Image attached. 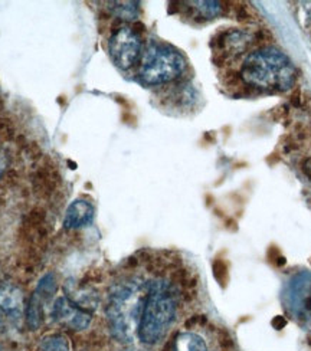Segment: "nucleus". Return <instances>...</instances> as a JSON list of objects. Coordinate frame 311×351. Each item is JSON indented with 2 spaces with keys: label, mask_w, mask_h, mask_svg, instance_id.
<instances>
[{
  "label": "nucleus",
  "mask_w": 311,
  "mask_h": 351,
  "mask_svg": "<svg viewBox=\"0 0 311 351\" xmlns=\"http://www.w3.org/2000/svg\"><path fill=\"white\" fill-rule=\"evenodd\" d=\"M186 61L177 51L168 45L153 43L146 49L140 66V81L146 85H163L181 78Z\"/></svg>",
  "instance_id": "nucleus-4"
},
{
  "label": "nucleus",
  "mask_w": 311,
  "mask_h": 351,
  "mask_svg": "<svg viewBox=\"0 0 311 351\" xmlns=\"http://www.w3.org/2000/svg\"><path fill=\"white\" fill-rule=\"evenodd\" d=\"M0 311L16 318L23 311V292L10 282L0 284Z\"/></svg>",
  "instance_id": "nucleus-10"
},
{
  "label": "nucleus",
  "mask_w": 311,
  "mask_h": 351,
  "mask_svg": "<svg viewBox=\"0 0 311 351\" xmlns=\"http://www.w3.org/2000/svg\"><path fill=\"white\" fill-rule=\"evenodd\" d=\"M39 351H71V347L65 335L51 334L41 340Z\"/></svg>",
  "instance_id": "nucleus-14"
},
{
  "label": "nucleus",
  "mask_w": 311,
  "mask_h": 351,
  "mask_svg": "<svg viewBox=\"0 0 311 351\" xmlns=\"http://www.w3.org/2000/svg\"><path fill=\"white\" fill-rule=\"evenodd\" d=\"M254 43V36L241 29H228V31L219 34L218 39L214 42L215 55L220 58V61H229L240 58L244 52L249 49Z\"/></svg>",
  "instance_id": "nucleus-8"
},
{
  "label": "nucleus",
  "mask_w": 311,
  "mask_h": 351,
  "mask_svg": "<svg viewBox=\"0 0 311 351\" xmlns=\"http://www.w3.org/2000/svg\"><path fill=\"white\" fill-rule=\"evenodd\" d=\"M55 291L56 280L54 274L49 272L39 281L26 308V323L31 330H38L42 326V321L45 318L47 306L54 298Z\"/></svg>",
  "instance_id": "nucleus-6"
},
{
  "label": "nucleus",
  "mask_w": 311,
  "mask_h": 351,
  "mask_svg": "<svg viewBox=\"0 0 311 351\" xmlns=\"http://www.w3.org/2000/svg\"><path fill=\"white\" fill-rule=\"evenodd\" d=\"M108 5H111L110 10L118 19L131 21L137 16V12H139L137 2H111Z\"/></svg>",
  "instance_id": "nucleus-15"
},
{
  "label": "nucleus",
  "mask_w": 311,
  "mask_h": 351,
  "mask_svg": "<svg viewBox=\"0 0 311 351\" xmlns=\"http://www.w3.org/2000/svg\"><path fill=\"white\" fill-rule=\"evenodd\" d=\"M195 97V90L189 84H177L170 88L165 98L170 102V106L176 108H186L194 104L196 99Z\"/></svg>",
  "instance_id": "nucleus-11"
},
{
  "label": "nucleus",
  "mask_w": 311,
  "mask_h": 351,
  "mask_svg": "<svg viewBox=\"0 0 311 351\" xmlns=\"http://www.w3.org/2000/svg\"><path fill=\"white\" fill-rule=\"evenodd\" d=\"M301 170H303V173L307 176V178L311 180V157H308V158L304 160L303 165H301Z\"/></svg>",
  "instance_id": "nucleus-16"
},
{
  "label": "nucleus",
  "mask_w": 311,
  "mask_h": 351,
  "mask_svg": "<svg viewBox=\"0 0 311 351\" xmlns=\"http://www.w3.org/2000/svg\"><path fill=\"white\" fill-rule=\"evenodd\" d=\"M6 165H8V162H6V156H5V153L0 150V176L3 174V171H5V169H6Z\"/></svg>",
  "instance_id": "nucleus-17"
},
{
  "label": "nucleus",
  "mask_w": 311,
  "mask_h": 351,
  "mask_svg": "<svg viewBox=\"0 0 311 351\" xmlns=\"http://www.w3.org/2000/svg\"><path fill=\"white\" fill-rule=\"evenodd\" d=\"M94 219V206L93 204L84 200V199H78L73 200L65 213L64 217V228L68 230H73V229H81L84 226H88Z\"/></svg>",
  "instance_id": "nucleus-9"
},
{
  "label": "nucleus",
  "mask_w": 311,
  "mask_h": 351,
  "mask_svg": "<svg viewBox=\"0 0 311 351\" xmlns=\"http://www.w3.org/2000/svg\"><path fill=\"white\" fill-rule=\"evenodd\" d=\"M241 80L261 91L283 93L294 85L295 68L286 53L275 48H264L245 58Z\"/></svg>",
  "instance_id": "nucleus-2"
},
{
  "label": "nucleus",
  "mask_w": 311,
  "mask_h": 351,
  "mask_svg": "<svg viewBox=\"0 0 311 351\" xmlns=\"http://www.w3.org/2000/svg\"><path fill=\"white\" fill-rule=\"evenodd\" d=\"M173 351H209L205 340L195 332H179L173 343Z\"/></svg>",
  "instance_id": "nucleus-12"
},
{
  "label": "nucleus",
  "mask_w": 311,
  "mask_h": 351,
  "mask_svg": "<svg viewBox=\"0 0 311 351\" xmlns=\"http://www.w3.org/2000/svg\"><path fill=\"white\" fill-rule=\"evenodd\" d=\"M0 351H2V348H0Z\"/></svg>",
  "instance_id": "nucleus-19"
},
{
  "label": "nucleus",
  "mask_w": 311,
  "mask_h": 351,
  "mask_svg": "<svg viewBox=\"0 0 311 351\" xmlns=\"http://www.w3.org/2000/svg\"><path fill=\"white\" fill-rule=\"evenodd\" d=\"M108 51L113 62L120 69H131L143 56V43L137 31L123 25L117 27L108 40Z\"/></svg>",
  "instance_id": "nucleus-5"
},
{
  "label": "nucleus",
  "mask_w": 311,
  "mask_h": 351,
  "mask_svg": "<svg viewBox=\"0 0 311 351\" xmlns=\"http://www.w3.org/2000/svg\"><path fill=\"white\" fill-rule=\"evenodd\" d=\"M147 289L149 285L137 278H130L111 288L106 313L111 334L118 341L131 343L137 337Z\"/></svg>",
  "instance_id": "nucleus-1"
},
{
  "label": "nucleus",
  "mask_w": 311,
  "mask_h": 351,
  "mask_svg": "<svg viewBox=\"0 0 311 351\" xmlns=\"http://www.w3.org/2000/svg\"><path fill=\"white\" fill-rule=\"evenodd\" d=\"M186 9L192 13L194 18H199L203 21H211L222 13L220 2H187Z\"/></svg>",
  "instance_id": "nucleus-13"
},
{
  "label": "nucleus",
  "mask_w": 311,
  "mask_h": 351,
  "mask_svg": "<svg viewBox=\"0 0 311 351\" xmlns=\"http://www.w3.org/2000/svg\"><path fill=\"white\" fill-rule=\"evenodd\" d=\"M176 313L177 300L172 285L166 281L150 282L140 318L137 339L147 346L161 341L174 323Z\"/></svg>",
  "instance_id": "nucleus-3"
},
{
  "label": "nucleus",
  "mask_w": 311,
  "mask_h": 351,
  "mask_svg": "<svg viewBox=\"0 0 311 351\" xmlns=\"http://www.w3.org/2000/svg\"><path fill=\"white\" fill-rule=\"evenodd\" d=\"M51 315L58 324H62L72 331H82L88 328L93 319V313L81 308L68 297H59L54 302Z\"/></svg>",
  "instance_id": "nucleus-7"
},
{
  "label": "nucleus",
  "mask_w": 311,
  "mask_h": 351,
  "mask_svg": "<svg viewBox=\"0 0 311 351\" xmlns=\"http://www.w3.org/2000/svg\"><path fill=\"white\" fill-rule=\"evenodd\" d=\"M3 326H5V321H3L2 313H0V330H2V328H3Z\"/></svg>",
  "instance_id": "nucleus-18"
}]
</instances>
